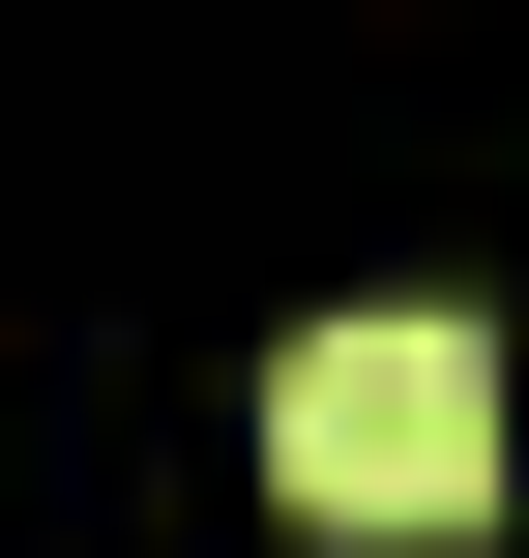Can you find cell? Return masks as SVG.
I'll return each mask as SVG.
<instances>
[{"mask_svg": "<svg viewBox=\"0 0 529 558\" xmlns=\"http://www.w3.org/2000/svg\"><path fill=\"white\" fill-rule=\"evenodd\" d=\"M265 500H294V530H471V500H501V353H471L442 294L294 324V353H265Z\"/></svg>", "mask_w": 529, "mask_h": 558, "instance_id": "6da1fadb", "label": "cell"}]
</instances>
